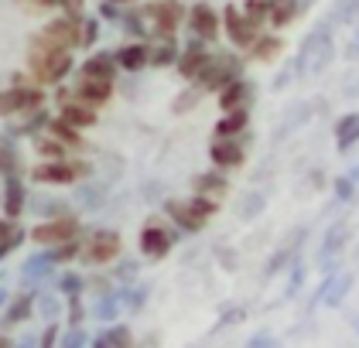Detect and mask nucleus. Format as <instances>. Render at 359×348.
<instances>
[{
  "label": "nucleus",
  "mask_w": 359,
  "mask_h": 348,
  "mask_svg": "<svg viewBox=\"0 0 359 348\" xmlns=\"http://www.w3.org/2000/svg\"><path fill=\"white\" fill-rule=\"evenodd\" d=\"M69 232H72V222H58V225H41V229L34 232V239L55 242V239H62V236H69Z\"/></svg>",
  "instance_id": "f257e3e1"
},
{
  "label": "nucleus",
  "mask_w": 359,
  "mask_h": 348,
  "mask_svg": "<svg viewBox=\"0 0 359 348\" xmlns=\"http://www.w3.org/2000/svg\"><path fill=\"white\" fill-rule=\"evenodd\" d=\"M34 178H41V181H65V178H72V171H65V167H38Z\"/></svg>",
  "instance_id": "f03ea898"
},
{
  "label": "nucleus",
  "mask_w": 359,
  "mask_h": 348,
  "mask_svg": "<svg viewBox=\"0 0 359 348\" xmlns=\"http://www.w3.org/2000/svg\"><path fill=\"white\" fill-rule=\"evenodd\" d=\"M144 249H147V253H161V249H165V242H161V232H147V236H144Z\"/></svg>",
  "instance_id": "7ed1b4c3"
},
{
  "label": "nucleus",
  "mask_w": 359,
  "mask_h": 348,
  "mask_svg": "<svg viewBox=\"0 0 359 348\" xmlns=\"http://www.w3.org/2000/svg\"><path fill=\"white\" fill-rule=\"evenodd\" d=\"M195 18H198V31L212 34V18H209V11H205V7H202V11H195Z\"/></svg>",
  "instance_id": "20e7f679"
}]
</instances>
